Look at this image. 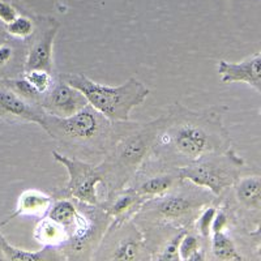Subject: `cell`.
I'll use <instances>...</instances> for the list:
<instances>
[{"mask_svg": "<svg viewBox=\"0 0 261 261\" xmlns=\"http://www.w3.org/2000/svg\"><path fill=\"white\" fill-rule=\"evenodd\" d=\"M227 106L195 111L174 102L163 114L150 155L172 167H180L213 153L231 148V137L223 125Z\"/></svg>", "mask_w": 261, "mask_h": 261, "instance_id": "6da1fadb", "label": "cell"}, {"mask_svg": "<svg viewBox=\"0 0 261 261\" xmlns=\"http://www.w3.org/2000/svg\"><path fill=\"white\" fill-rule=\"evenodd\" d=\"M129 123L111 122L86 105L68 118H57L45 113L41 128L64 150L73 153L74 158L94 161L98 157L105 158Z\"/></svg>", "mask_w": 261, "mask_h": 261, "instance_id": "7a4b0ae2", "label": "cell"}, {"mask_svg": "<svg viewBox=\"0 0 261 261\" xmlns=\"http://www.w3.org/2000/svg\"><path fill=\"white\" fill-rule=\"evenodd\" d=\"M161 122L162 116L149 123L130 122L124 134L116 140L103 161L98 165L109 195L124 188L148 160Z\"/></svg>", "mask_w": 261, "mask_h": 261, "instance_id": "3957f363", "label": "cell"}, {"mask_svg": "<svg viewBox=\"0 0 261 261\" xmlns=\"http://www.w3.org/2000/svg\"><path fill=\"white\" fill-rule=\"evenodd\" d=\"M60 77L83 93L88 105L114 123L130 122V113L150 94L148 86L135 77L118 86L98 84L83 73H62Z\"/></svg>", "mask_w": 261, "mask_h": 261, "instance_id": "277c9868", "label": "cell"}, {"mask_svg": "<svg viewBox=\"0 0 261 261\" xmlns=\"http://www.w3.org/2000/svg\"><path fill=\"white\" fill-rule=\"evenodd\" d=\"M244 163L243 158L230 148L221 153L205 155L176 169L181 181H190L209 191L214 197H220L223 191L232 187L241 176Z\"/></svg>", "mask_w": 261, "mask_h": 261, "instance_id": "5b68a950", "label": "cell"}, {"mask_svg": "<svg viewBox=\"0 0 261 261\" xmlns=\"http://www.w3.org/2000/svg\"><path fill=\"white\" fill-rule=\"evenodd\" d=\"M214 196L195 184L181 181L166 195L148 200L137 213H144L165 223L187 225L212 202ZM136 213V214H137Z\"/></svg>", "mask_w": 261, "mask_h": 261, "instance_id": "8992f818", "label": "cell"}, {"mask_svg": "<svg viewBox=\"0 0 261 261\" xmlns=\"http://www.w3.org/2000/svg\"><path fill=\"white\" fill-rule=\"evenodd\" d=\"M53 157L58 163L64 166L68 172V181L65 187L59 191L63 199L69 197L77 200L80 204L101 206L98 200L97 186L101 183L105 184V180L98 165L69 157L58 150L53 151Z\"/></svg>", "mask_w": 261, "mask_h": 261, "instance_id": "52a82bcc", "label": "cell"}, {"mask_svg": "<svg viewBox=\"0 0 261 261\" xmlns=\"http://www.w3.org/2000/svg\"><path fill=\"white\" fill-rule=\"evenodd\" d=\"M180 183L176 167L148 157L125 187H129L146 200H151L166 195Z\"/></svg>", "mask_w": 261, "mask_h": 261, "instance_id": "ba28073f", "label": "cell"}, {"mask_svg": "<svg viewBox=\"0 0 261 261\" xmlns=\"http://www.w3.org/2000/svg\"><path fill=\"white\" fill-rule=\"evenodd\" d=\"M105 246L103 261H146L148 248L139 228L129 221L114 222Z\"/></svg>", "mask_w": 261, "mask_h": 261, "instance_id": "9c48e42d", "label": "cell"}, {"mask_svg": "<svg viewBox=\"0 0 261 261\" xmlns=\"http://www.w3.org/2000/svg\"><path fill=\"white\" fill-rule=\"evenodd\" d=\"M88 105L83 93L65 83L60 74L54 80L46 94L42 95L39 106L43 113L57 118H68L74 115Z\"/></svg>", "mask_w": 261, "mask_h": 261, "instance_id": "30bf717a", "label": "cell"}, {"mask_svg": "<svg viewBox=\"0 0 261 261\" xmlns=\"http://www.w3.org/2000/svg\"><path fill=\"white\" fill-rule=\"evenodd\" d=\"M43 115L39 105L18 95L0 80V119L6 122L34 123L41 127Z\"/></svg>", "mask_w": 261, "mask_h": 261, "instance_id": "8fae6325", "label": "cell"}, {"mask_svg": "<svg viewBox=\"0 0 261 261\" xmlns=\"http://www.w3.org/2000/svg\"><path fill=\"white\" fill-rule=\"evenodd\" d=\"M59 30V22L54 18H47L45 29L39 32L37 38L33 39L28 50L22 72L32 69H45L53 72L54 68V42Z\"/></svg>", "mask_w": 261, "mask_h": 261, "instance_id": "7c38bea8", "label": "cell"}, {"mask_svg": "<svg viewBox=\"0 0 261 261\" xmlns=\"http://www.w3.org/2000/svg\"><path fill=\"white\" fill-rule=\"evenodd\" d=\"M217 71L223 84L242 83L261 93V54L255 53L241 62L220 60Z\"/></svg>", "mask_w": 261, "mask_h": 261, "instance_id": "4fadbf2b", "label": "cell"}, {"mask_svg": "<svg viewBox=\"0 0 261 261\" xmlns=\"http://www.w3.org/2000/svg\"><path fill=\"white\" fill-rule=\"evenodd\" d=\"M54 202V196L43 192L41 190H27L21 192L18 196L16 208L12 213L7 217L2 222V226L7 225L11 221H13L17 217H45L47 214L48 209Z\"/></svg>", "mask_w": 261, "mask_h": 261, "instance_id": "5bb4252c", "label": "cell"}, {"mask_svg": "<svg viewBox=\"0 0 261 261\" xmlns=\"http://www.w3.org/2000/svg\"><path fill=\"white\" fill-rule=\"evenodd\" d=\"M148 200L139 193L130 190L129 187H124L120 191L110 193L107 199V205L105 206V213L107 216L115 218L114 222H123L127 221L128 217H132L139 212L144 202Z\"/></svg>", "mask_w": 261, "mask_h": 261, "instance_id": "9a60e30c", "label": "cell"}, {"mask_svg": "<svg viewBox=\"0 0 261 261\" xmlns=\"http://www.w3.org/2000/svg\"><path fill=\"white\" fill-rule=\"evenodd\" d=\"M238 204L249 212L258 213L261 209V176L258 174L239 176L232 184Z\"/></svg>", "mask_w": 261, "mask_h": 261, "instance_id": "2e32d148", "label": "cell"}, {"mask_svg": "<svg viewBox=\"0 0 261 261\" xmlns=\"http://www.w3.org/2000/svg\"><path fill=\"white\" fill-rule=\"evenodd\" d=\"M33 237L42 247H51V248L62 247L69 241L68 231L47 216L42 217L38 221L33 231Z\"/></svg>", "mask_w": 261, "mask_h": 261, "instance_id": "e0dca14e", "label": "cell"}, {"mask_svg": "<svg viewBox=\"0 0 261 261\" xmlns=\"http://www.w3.org/2000/svg\"><path fill=\"white\" fill-rule=\"evenodd\" d=\"M0 255L6 258V261H60L59 252L57 248L51 247H43L41 251H27L17 247L12 246L7 242L6 238H3L2 244H0Z\"/></svg>", "mask_w": 261, "mask_h": 261, "instance_id": "ac0fdd59", "label": "cell"}, {"mask_svg": "<svg viewBox=\"0 0 261 261\" xmlns=\"http://www.w3.org/2000/svg\"><path fill=\"white\" fill-rule=\"evenodd\" d=\"M211 249L217 261H243L232 238L226 231L213 232L211 235Z\"/></svg>", "mask_w": 261, "mask_h": 261, "instance_id": "d6986e66", "label": "cell"}, {"mask_svg": "<svg viewBox=\"0 0 261 261\" xmlns=\"http://www.w3.org/2000/svg\"><path fill=\"white\" fill-rule=\"evenodd\" d=\"M21 76L27 80V83L41 98L42 95L47 93L55 80L53 72L45 71V69H32V71L21 72Z\"/></svg>", "mask_w": 261, "mask_h": 261, "instance_id": "ffe728a7", "label": "cell"}, {"mask_svg": "<svg viewBox=\"0 0 261 261\" xmlns=\"http://www.w3.org/2000/svg\"><path fill=\"white\" fill-rule=\"evenodd\" d=\"M34 28H36L34 21L29 16L25 15H18L9 24L4 25V29H6L8 37L13 39H18V41L29 39L34 34Z\"/></svg>", "mask_w": 261, "mask_h": 261, "instance_id": "44dd1931", "label": "cell"}, {"mask_svg": "<svg viewBox=\"0 0 261 261\" xmlns=\"http://www.w3.org/2000/svg\"><path fill=\"white\" fill-rule=\"evenodd\" d=\"M217 213L216 206H206L200 212V216H197L196 221V228L199 231V235L202 239H209L212 235V222Z\"/></svg>", "mask_w": 261, "mask_h": 261, "instance_id": "7402d4cb", "label": "cell"}, {"mask_svg": "<svg viewBox=\"0 0 261 261\" xmlns=\"http://www.w3.org/2000/svg\"><path fill=\"white\" fill-rule=\"evenodd\" d=\"M200 249V238L195 234H191L188 231H184L179 241V255L181 261L187 260L191 255L197 252Z\"/></svg>", "mask_w": 261, "mask_h": 261, "instance_id": "603a6c76", "label": "cell"}, {"mask_svg": "<svg viewBox=\"0 0 261 261\" xmlns=\"http://www.w3.org/2000/svg\"><path fill=\"white\" fill-rule=\"evenodd\" d=\"M186 230L176 234L175 237L170 239L165 247L160 251L157 256V261H181L180 255H179V241H180L181 235L184 234Z\"/></svg>", "mask_w": 261, "mask_h": 261, "instance_id": "cb8c5ba5", "label": "cell"}, {"mask_svg": "<svg viewBox=\"0 0 261 261\" xmlns=\"http://www.w3.org/2000/svg\"><path fill=\"white\" fill-rule=\"evenodd\" d=\"M18 16V11L12 3L7 0H0V22L3 25L9 24Z\"/></svg>", "mask_w": 261, "mask_h": 261, "instance_id": "d4e9b609", "label": "cell"}, {"mask_svg": "<svg viewBox=\"0 0 261 261\" xmlns=\"http://www.w3.org/2000/svg\"><path fill=\"white\" fill-rule=\"evenodd\" d=\"M227 225H228L227 214H226L223 211L217 209V213L213 218V222H212V234H213V232L225 231Z\"/></svg>", "mask_w": 261, "mask_h": 261, "instance_id": "484cf974", "label": "cell"}, {"mask_svg": "<svg viewBox=\"0 0 261 261\" xmlns=\"http://www.w3.org/2000/svg\"><path fill=\"white\" fill-rule=\"evenodd\" d=\"M184 261H206V257H205V253L202 252L201 249H199L197 252L191 255L187 260H184Z\"/></svg>", "mask_w": 261, "mask_h": 261, "instance_id": "4316f807", "label": "cell"}, {"mask_svg": "<svg viewBox=\"0 0 261 261\" xmlns=\"http://www.w3.org/2000/svg\"><path fill=\"white\" fill-rule=\"evenodd\" d=\"M9 41V37L8 34L6 33V29H4V25L0 22V45L4 43V42Z\"/></svg>", "mask_w": 261, "mask_h": 261, "instance_id": "83f0119b", "label": "cell"}, {"mask_svg": "<svg viewBox=\"0 0 261 261\" xmlns=\"http://www.w3.org/2000/svg\"><path fill=\"white\" fill-rule=\"evenodd\" d=\"M3 235H2V232H0V244H2V241H3Z\"/></svg>", "mask_w": 261, "mask_h": 261, "instance_id": "f1b7e54d", "label": "cell"}]
</instances>
